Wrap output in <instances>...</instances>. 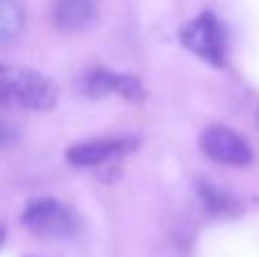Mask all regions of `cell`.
Instances as JSON below:
<instances>
[{"instance_id":"obj_1","label":"cell","mask_w":259,"mask_h":257,"mask_svg":"<svg viewBox=\"0 0 259 257\" xmlns=\"http://www.w3.org/2000/svg\"><path fill=\"white\" fill-rule=\"evenodd\" d=\"M5 103L46 112L57 103V87L41 71L0 64V105Z\"/></svg>"},{"instance_id":"obj_2","label":"cell","mask_w":259,"mask_h":257,"mask_svg":"<svg viewBox=\"0 0 259 257\" xmlns=\"http://www.w3.org/2000/svg\"><path fill=\"white\" fill-rule=\"evenodd\" d=\"M23 226L32 235L48 241L68 239L77 232L80 221L64 203L55 198H36L23 209Z\"/></svg>"},{"instance_id":"obj_3","label":"cell","mask_w":259,"mask_h":257,"mask_svg":"<svg viewBox=\"0 0 259 257\" xmlns=\"http://www.w3.org/2000/svg\"><path fill=\"white\" fill-rule=\"evenodd\" d=\"M180 41L187 50L211 64V66H223L225 55H228V41H225V30L221 21L211 12H205L182 25L180 30Z\"/></svg>"},{"instance_id":"obj_4","label":"cell","mask_w":259,"mask_h":257,"mask_svg":"<svg viewBox=\"0 0 259 257\" xmlns=\"http://www.w3.org/2000/svg\"><path fill=\"white\" fill-rule=\"evenodd\" d=\"M202 153L209 159L228 166H248L252 162V150L241 135L225 125H211L200 137Z\"/></svg>"},{"instance_id":"obj_5","label":"cell","mask_w":259,"mask_h":257,"mask_svg":"<svg viewBox=\"0 0 259 257\" xmlns=\"http://www.w3.org/2000/svg\"><path fill=\"white\" fill-rule=\"evenodd\" d=\"M139 146L132 137H114V139H96L87 144L71 146L66 153V159L73 166H103L107 162H114L121 155L132 153Z\"/></svg>"},{"instance_id":"obj_6","label":"cell","mask_w":259,"mask_h":257,"mask_svg":"<svg viewBox=\"0 0 259 257\" xmlns=\"http://www.w3.org/2000/svg\"><path fill=\"white\" fill-rule=\"evenodd\" d=\"M84 94L91 98H103V96H121L127 100H143L146 89L134 75L116 73L109 68H94L84 75Z\"/></svg>"},{"instance_id":"obj_7","label":"cell","mask_w":259,"mask_h":257,"mask_svg":"<svg viewBox=\"0 0 259 257\" xmlns=\"http://www.w3.org/2000/svg\"><path fill=\"white\" fill-rule=\"evenodd\" d=\"M94 14V0H57V5H55V25L66 32H77L89 25Z\"/></svg>"},{"instance_id":"obj_8","label":"cell","mask_w":259,"mask_h":257,"mask_svg":"<svg viewBox=\"0 0 259 257\" xmlns=\"http://www.w3.org/2000/svg\"><path fill=\"white\" fill-rule=\"evenodd\" d=\"M25 30V7L21 0H0V48L14 46Z\"/></svg>"},{"instance_id":"obj_9","label":"cell","mask_w":259,"mask_h":257,"mask_svg":"<svg viewBox=\"0 0 259 257\" xmlns=\"http://www.w3.org/2000/svg\"><path fill=\"white\" fill-rule=\"evenodd\" d=\"M200 198L205 207L214 214H230L237 209V200L228 191H221L219 187H214L211 182H200Z\"/></svg>"},{"instance_id":"obj_10","label":"cell","mask_w":259,"mask_h":257,"mask_svg":"<svg viewBox=\"0 0 259 257\" xmlns=\"http://www.w3.org/2000/svg\"><path fill=\"white\" fill-rule=\"evenodd\" d=\"M14 139H16V130H14L12 125H7L5 121H0V148L9 146Z\"/></svg>"},{"instance_id":"obj_11","label":"cell","mask_w":259,"mask_h":257,"mask_svg":"<svg viewBox=\"0 0 259 257\" xmlns=\"http://www.w3.org/2000/svg\"><path fill=\"white\" fill-rule=\"evenodd\" d=\"M5 235H7V232H5V226H0V248H3V244H5Z\"/></svg>"}]
</instances>
